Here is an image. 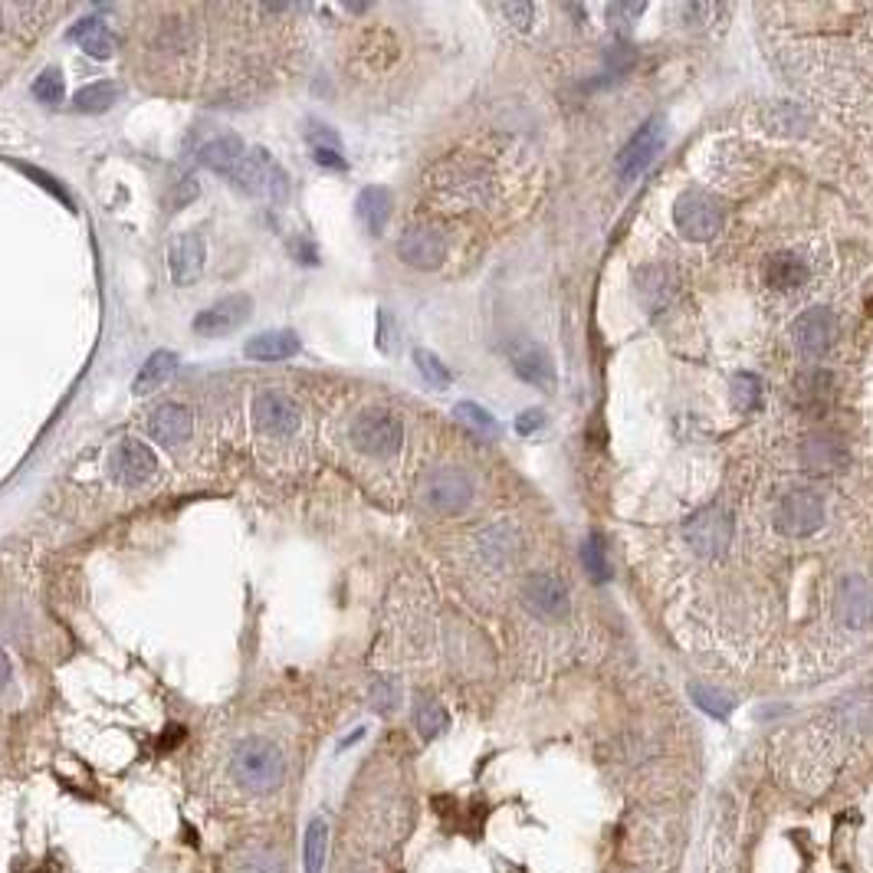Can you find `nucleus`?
Here are the masks:
<instances>
[{
    "label": "nucleus",
    "instance_id": "bb28decb",
    "mask_svg": "<svg viewBox=\"0 0 873 873\" xmlns=\"http://www.w3.org/2000/svg\"><path fill=\"white\" fill-rule=\"evenodd\" d=\"M358 218H362V223H365L375 236L385 233L388 218H391V195H388V188H382V185L365 188V191L358 195Z\"/></svg>",
    "mask_w": 873,
    "mask_h": 873
},
{
    "label": "nucleus",
    "instance_id": "f8f14e48",
    "mask_svg": "<svg viewBox=\"0 0 873 873\" xmlns=\"http://www.w3.org/2000/svg\"><path fill=\"white\" fill-rule=\"evenodd\" d=\"M109 466H112V476H115L122 486H145V483L158 473V460H155V453H152L142 440H135V436L119 440V446L112 450Z\"/></svg>",
    "mask_w": 873,
    "mask_h": 873
},
{
    "label": "nucleus",
    "instance_id": "c756f323",
    "mask_svg": "<svg viewBox=\"0 0 873 873\" xmlns=\"http://www.w3.org/2000/svg\"><path fill=\"white\" fill-rule=\"evenodd\" d=\"M446 709L436 703L434 696H418V703H415V726H418V732L424 736V739H436L443 729H446Z\"/></svg>",
    "mask_w": 873,
    "mask_h": 873
},
{
    "label": "nucleus",
    "instance_id": "dca6fc26",
    "mask_svg": "<svg viewBox=\"0 0 873 873\" xmlns=\"http://www.w3.org/2000/svg\"><path fill=\"white\" fill-rule=\"evenodd\" d=\"M522 601L539 615V618H562L568 611V588L555 575H532L522 585Z\"/></svg>",
    "mask_w": 873,
    "mask_h": 873
},
{
    "label": "nucleus",
    "instance_id": "4468645a",
    "mask_svg": "<svg viewBox=\"0 0 873 873\" xmlns=\"http://www.w3.org/2000/svg\"><path fill=\"white\" fill-rule=\"evenodd\" d=\"M835 329L838 325H835V316L828 309H808V312H802L795 319L792 339H795V345H798L802 355L821 358L831 349V342H835Z\"/></svg>",
    "mask_w": 873,
    "mask_h": 873
},
{
    "label": "nucleus",
    "instance_id": "6ab92c4d",
    "mask_svg": "<svg viewBox=\"0 0 873 873\" xmlns=\"http://www.w3.org/2000/svg\"><path fill=\"white\" fill-rule=\"evenodd\" d=\"M299 349H302V342H299V335L292 329H269V332H259V335L246 339L243 355L250 362H286Z\"/></svg>",
    "mask_w": 873,
    "mask_h": 873
},
{
    "label": "nucleus",
    "instance_id": "4c0bfd02",
    "mask_svg": "<svg viewBox=\"0 0 873 873\" xmlns=\"http://www.w3.org/2000/svg\"><path fill=\"white\" fill-rule=\"evenodd\" d=\"M644 13V3H611L608 7V20L621 30H628L631 23H638V16Z\"/></svg>",
    "mask_w": 873,
    "mask_h": 873
},
{
    "label": "nucleus",
    "instance_id": "ddd939ff",
    "mask_svg": "<svg viewBox=\"0 0 873 873\" xmlns=\"http://www.w3.org/2000/svg\"><path fill=\"white\" fill-rule=\"evenodd\" d=\"M279 168L273 165V158H269V152L266 148H253V152H246L243 155V162L233 168V175H230V181L243 191V195H253V198H269L273 195V185L279 181Z\"/></svg>",
    "mask_w": 873,
    "mask_h": 873
},
{
    "label": "nucleus",
    "instance_id": "2eb2a0df",
    "mask_svg": "<svg viewBox=\"0 0 873 873\" xmlns=\"http://www.w3.org/2000/svg\"><path fill=\"white\" fill-rule=\"evenodd\" d=\"M398 256L415 269H436L446 256V240L434 226H408L398 240Z\"/></svg>",
    "mask_w": 873,
    "mask_h": 873
},
{
    "label": "nucleus",
    "instance_id": "423d86ee",
    "mask_svg": "<svg viewBox=\"0 0 873 873\" xmlns=\"http://www.w3.org/2000/svg\"><path fill=\"white\" fill-rule=\"evenodd\" d=\"M821 522H825V502H821V496L811 493V489H795V493H788V496L778 502V509H775V526H778V532L795 535V539L811 535Z\"/></svg>",
    "mask_w": 873,
    "mask_h": 873
},
{
    "label": "nucleus",
    "instance_id": "79ce46f5",
    "mask_svg": "<svg viewBox=\"0 0 873 873\" xmlns=\"http://www.w3.org/2000/svg\"><path fill=\"white\" fill-rule=\"evenodd\" d=\"M10 679H13V666H10V656L3 654V648H0V693L10 686Z\"/></svg>",
    "mask_w": 873,
    "mask_h": 873
},
{
    "label": "nucleus",
    "instance_id": "412c9836",
    "mask_svg": "<svg viewBox=\"0 0 873 873\" xmlns=\"http://www.w3.org/2000/svg\"><path fill=\"white\" fill-rule=\"evenodd\" d=\"M512 368L522 382L535 385V388H552L555 382V368L549 362V355L539 345H522L512 352Z\"/></svg>",
    "mask_w": 873,
    "mask_h": 873
},
{
    "label": "nucleus",
    "instance_id": "4be33fe9",
    "mask_svg": "<svg viewBox=\"0 0 873 873\" xmlns=\"http://www.w3.org/2000/svg\"><path fill=\"white\" fill-rule=\"evenodd\" d=\"M178 365H181V358L175 352H168V349L148 355L145 365L139 368V375H135V395H148V391H158L162 385H168L175 378Z\"/></svg>",
    "mask_w": 873,
    "mask_h": 873
},
{
    "label": "nucleus",
    "instance_id": "f3484780",
    "mask_svg": "<svg viewBox=\"0 0 873 873\" xmlns=\"http://www.w3.org/2000/svg\"><path fill=\"white\" fill-rule=\"evenodd\" d=\"M191 431H195V415L188 405H178V401L158 405L148 418V434L165 446H181L191 436Z\"/></svg>",
    "mask_w": 873,
    "mask_h": 873
},
{
    "label": "nucleus",
    "instance_id": "c85d7f7f",
    "mask_svg": "<svg viewBox=\"0 0 873 873\" xmlns=\"http://www.w3.org/2000/svg\"><path fill=\"white\" fill-rule=\"evenodd\" d=\"M119 102V86L115 82H89L76 92L73 99V109L76 112H86V115H96V112H109L112 106Z\"/></svg>",
    "mask_w": 873,
    "mask_h": 873
},
{
    "label": "nucleus",
    "instance_id": "7ed1b4c3",
    "mask_svg": "<svg viewBox=\"0 0 873 873\" xmlns=\"http://www.w3.org/2000/svg\"><path fill=\"white\" fill-rule=\"evenodd\" d=\"M673 220L686 240H712L726 223V211L712 195L686 191V195H679V201L673 208Z\"/></svg>",
    "mask_w": 873,
    "mask_h": 873
},
{
    "label": "nucleus",
    "instance_id": "1a4fd4ad",
    "mask_svg": "<svg viewBox=\"0 0 873 873\" xmlns=\"http://www.w3.org/2000/svg\"><path fill=\"white\" fill-rule=\"evenodd\" d=\"M205 263H208V246L205 236L198 230H185L172 240L168 246V269L175 286H195L205 276Z\"/></svg>",
    "mask_w": 873,
    "mask_h": 873
},
{
    "label": "nucleus",
    "instance_id": "b1692460",
    "mask_svg": "<svg viewBox=\"0 0 873 873\" xmlns=\"http://www.w3.org/2000/svg\"><path fill=\"white\" fill-rule=\"evenodd\" d=\"M69 40H76L92 59H109L112 49H115V36L109 33V26L96 16H86L79 20L73 30H69Z\"/></svg>",
    "mask_w": 873,
    "mask_h": 873
},
{
    "label": "nucleus",
    "instance_id": "473e14b6",
    "mask_svg": "<svg viewBox=\"0 0 873 873\" xmlns=\"http://www.w3.org/2000/svg\"><path fill=\"white\" fill-rule=\"evenodd\" d=\"M33 99L43 102V106H59L66 99V79L59 69H43L36 79H33Z\"/></svg>",
    "mask_w": 873,
    "mask_h": 873
},
{
    "label": "nucleus",
    "instance_id": "393cba45",
    "mask_svg": "<svg viewBox=\"0 0 873 873\" xmlns=\"http://www.w3.org/2000/svg\"><path fill=\"white\" fill-rule=\"evenodd\" d=\"M831 395H835V378L828 372H805L795 382V405L805 408V411L828 408Z\"/></svg>",
    "mask_w": 873,
    "mask_h": 873
},
{
    "label": "nucleus",
    "instance_id": "0eeeda50",
    "mask_svg": "<svg viewBox=\"0 0 873 873\" xmlns=\"http://www.w3.org/2000/svg\"><path fill=\"white\" fill-rule=\"evenodd\" d=\"M686 542L696 555H706V559H716L729 549L732 542V522L729 516L719 509V506H709L703 512H696L689 522H686Z\"/></svg>",
    "mask_w": 873,
    "mask_h": 873
},
{
    "label": "nucleus",
    "instance_id": "f704fd0d",
    "mask_svg": "<svg viewBox=\"0 0 873 873\" xmlns=\"http://www.w3.org/2000/svg\"><path fill=\"white\" fill-rule=\"evenodd\" d=\"M689 696L696 699V706L703 709V712H709V716H719V719H726L729 712H732V699L729 696H722L719 689H712V686H703V683H693L689 686Z\"/></svg>",
    "mask_w": 873,
    "mask_h": 873
},
{
    "label": "nucleus",
    "instance_id": "2f4dec72",
    "mask_svg": "<svg viewBox=\"0 0 873 873\" xmlns=\"http://www.w3.org/2000/svg\"><path fill=\"white\" fill-rule=\"evenodd\" d=\"M582 565L592 575V582H608L611 568H608V552H605V539L598 532L588 535V542L582 545Z\"/></svg>",
    "mask_w": 873,
    "mask_h": 873
},
{
    "label": "nucleus",
    "instance_id": "72a5a7b5",
    "mask_svg": "<svg viewBox=\"0 0 873 873\" xmlns=\"http://www.w3.org/2000/svg\"><path fill=\"white\" fill-rule=\"evenodd\" d=\"M762 401V382L752 372H742L732 378V405L739 411H755Z\"/></svg>",
    "mask_w": 873,
    "mask_h": 873
},
{
    "label": "nucleus",
    "instance_id": "37998d69",
    "mask_svg": "<svg viewBox=\"0 0 873 873\" xmlns=\"http://www.w3.org/2000/svg\"><path fill=\"white\" fill-rule=\"evenodd\" d=\"M362 736H365V729H355V732H352V736H349V739H345V742H342V745H339V749H342V752H345V749H349V745H355V742H358V739H362Z\"/></svg>",
    "mask_w": 873,
    "mask_h": 873
},
{
    "label": "nucleus",
    "instance_id": "e433bc0d",
    "mask_svg": "<svg viewBox=\"0 0 873 873\" xmlns=\"http://www.w3.org/2000/svg\"><path fill=\"white\" fill-rule=\"evenodd\" d=\"M372 706L378 712H391L398 706V686H395V679H375L372 683Z\"/></svg>",
    "mask_w": 873,
    "mask_h": 873
},
{
    "label": "nucleus",
    "instance_id": "cd10ccee",
    "mask_svg": "<svg viewBox=\"0 0 873 873\" xmlns=\"http://www.w3.org/2000/svg\"><path fill=\"white\" fill-rule=\"evenodd\" d=\"M233 873H283V858L269 844H243L233 854Z\"/></svg>",
    "mask_w": 873,
    "mask_h": 873
},
{
    "label": "nucleus",
    "instance_id": "20e7f679",
    "mask_svg": "<svg viewBox=\"0 0 873 873\" xmlns=\"http://www.w3.org/2000/svg\"><path fill=\"white\" fill-rule=\"evenodd\" d=\"M421 499L428 509H434L440 516H453L463 512L473 499V483L463 469L456 466H440L434 473H428L424 486H421Z\"/></svg>",
    "mask_w": 873,
    "mask_h": 873
},
{
    "label": "nucleus",
    "instance_id": "7c9ffc66",
    "mask_svg": "<svg viewBox=\"0 0 873 873\" xmlns=\"http://www.w3.org/2000/svg\"><path fill=\"white\" fill-rule=\"evenodd\" d=\"M453 418H456L460 424H466L469 431H476L479 436L499 434V424H496V418H493L486 408L473 405V401H460V405L453 408Z\"/></svg>",
    "mask_w": 873,
    "mask_h": 873
},
{
    "label": "nucleus",
    "instance_id": "a878e982",
    "mask_svg": "<svg viewBox=\"0 0 873 873\" xmlns=\"http://www.w3.org/2000/svg\"><path fill=\"white\" fill-rule=\"evenodd\" d=\"M325 854H329V821L322 815H312L302 838V873L325 871Z\"/></svg>",
    "mask_w": 873,
    "mask_h": 873
},
{
    "label": "nucleus",
    "instance_id": "6e6552de",
    "mask_svg": "<svg viewBox=\"0 0 873 873\" xmlns=\"http://www.w3.org/2000/svg\"><path fill=\"white\" fill-rule=\"evenodd\" d=\"M835 618L838 625L851 628V631H861L873 621V582L864 575H848L841 585H838V595H835Z\"/></svg>",
    "mask_w": 873,
    "mask_h": 873
},
{
    "label": "nucleus",
    "instance_id": "9d476101",
    "mask_svg": "<svg viewBox=\"0 0 873 873\" xmlns=\"http://www.w3.org/2000/svg\"><path fill=\"white\" fill-rule=\"evenodd\" d=\"M253 418H256V428L269 436H292L302 424L299 405L283 391H263L253 401Z\"/></svg>",
    "mask_w": 873,
    "mask_h": 873
},
{
    "label": "nucleus",
    "instance_id": "a211bd4d",
    "mask_svg": "<svg viewBox=\"0 0 873 873\" xmlns=\"http://www.w3.org/2000/svg\"><path fill=\"white\" fill-rule=\"evenodd\" d=\"M802 466L808 473H838L848 466V446L835 434H808L802 443Z\"/></svg>",
    "mask_w": 873,
    "mask_h": 873
},
{
    "label": "nucleus",
    "instance_id": "5701e85b",
    "mask_svg": "<svg viewBox=\"0 0 873 873\" xmlns=\"http://www.w3.org/2000/svg\"><path fill=\"white\" fill-rule=\"evenodd\" d=\"M243 155H246V145L240 135H218L201 148V165L218 172V175H233V168L243 162Z\"/></svg>",
    "mask_w": 873,
    "mask_h": 873
},
{
    "label": "nucleus",
    "instance_id": "ea45409f",
    "mask_svg": "<svg viewBox=\"0 0 873 873\" xmlns=\"http://www.w3.org/2000/svg\"><path fill=\"white\" fill-rule=\"evenodd\" d=\"M312 158H316L322 168L345 172V158H342V148H339V145H316V148H312Z\"/></svg>",
    "mask_w": 873,
    "mask_h": 873
},
{
    "label": "nucleus",
    "instance_id": "c9c22d12",
    "mask_svg": "<svg viewBox=\"0 0 873 873\" xmlns=\"http://www.w3.org/2000/svg\"><path fill=\"white\" fill-rule=\"evenodd\" d=\"M415 365H418L421 378H424L431 388H446V385H450V368L436 358L434 352L418 349V352H415Z\"/></svg>",
    "mask_w": 873,
    "mask_h": 873
},
{
    "label": "nucleus",
    "instance_id": "a19ab883",
    "mask_svg": "<svg viewBox=\"0 0 873 873\" xmlns=\"http://www.w3.org/2000/svg\"><path fill=\"white\" fill-rule=\"evenodd\" d=\"M542 428H545V411H539V408H535V411H522L519 421H516V431L522 436L535 434V431H542Z\"/></svg>",
    "mask_w": 873,
    "mask_h": 873
},
{
    "label": "nucleus",
    "instance_id": "aec40b11",
    "mask_svg": "<svg viewBox=\"0 0 873 873\" xmlns=\"http://www.w3.org/2000/svg\"><path fill=\"white\" fill-rule=\"evenodd\" d=\"M765 286L778 289V292H792V289H802L808 283V263L795 253H772L765 259Z\"/></svg>",
    "mask_w": 873,
    "mask_h": 873
},
{
    "label": "nucleus",
    "instance_id": "f03ea898",
    "mask_svg": "<svg viewBox=\"0 0 873 873\" xmlns=\"http://www.w3.org/2000/svg\"><path fill=\"white\" fill-rule=\"evenodd\" d=\"M349 436L355 443V450H362L365 456H375V460H388L401 450L405 443V424L398 415L385 411V408H368L362 411L352 428Z\"/></svg>",
    "mask_w": 873,
    "mask_h": 873
},
{
    "label": "nucleus",
    "instance_id": "9b49d317",
    "mask_svg": "<svg viewBox=\"0 0 873 873\" xmlns=\"http://www.w3.org/2000/svg\"><path fill=\"white\" fill-rule=\"evenodd\" d=\"M250 312H253V299L246 292L223 296L214 306H208V309H201L195 316V332L205 335V339H218V335L240 329L250 319Z\"/></svg>",
    "mask_w": 873,
    "mask_h": 873
},
{
    "label": "nucleus",
    "instance_id": "f257e3e1",
    "mask_svg": "<svg viewBox=\"0 0 873 873\" xmlns=\"http://www.w3.org/2000/svg\"><path fill=\"white\" fill-rule=\"evenodd\" d=\"M226 772H230L233 785L243 795L259 798V795H273L286 782L289 762H286V752L273 739H266V736H243L230 749Z\"/></svg>",
    "mask_w": 873,
    "mask_h": 873
},
{
    "label": "nucleus",
    "instance_id": "58836bf2",
    "mask_svg": "<svg viewBox=\"0 0 873 873\" xmlns=\"http://www.w3.org/2000/svg\"><path fill=\"white\" fill-rule=\"evenodd\" d=\"M499 13L509 16L516 30H529V23L535 16V7L532 3H499Z\"/></svg>",
    "mask_w": 873,
    "mask_h": 873
},
{
    "label": "nucleus",
    "instance_id": "39448f33",
    "mask_svg": "<svg viewBox=\"0 0 873 873\" xmlns=\"http://www.w3.org/2000/svg\"><path fill=\"white\" fill-rule=\"evenodd\" d=\"M666 125H663V119L656 115V119H651V122H644L641 129H638V135L621 148V155H618V162H615V172H618V178L621 181H638L651 165H654V158L660 155V148H663V132Z\"/></svg>",
    "mask_w": 873,
    "mask_h": 873
}]
</instances>
